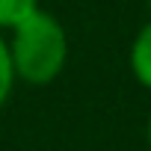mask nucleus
Here are the masks:
<instances>
[{
  "label": "nucleus",
  "mask_w": 151,
  "mask_h": 151,
  "mask_svg": "<svg viewBox=\"0 0 151 151\" xmlns=\"http://www.w3.org/2000/svg\"><path fill=\"white\" fill-rule=\"evenodd\" d=\"M42 3L39 0H0V33H9L12 27H18L27 15H33Z\"/></svg>",
  "instance_id": "3"
},
{
  "label": "nucleus",
  "mask_w": 151,
  "mask_h": 151,
  "mask_svg": "<svg viewBox=\"0 0 151 151\" xmlns=\"http://www.w3.org/2000/svg\"><path fill=\"white\" fill-rule=\"evenodd\" d=\"M127 65H130L133 80L145 92H151V18L136 30L130 50H127Z\"/></svg>",
  "instance_id": "2"
},
{
  "label": "nucleus",
  "mask_w": 151,
  "mask_h": 151,
  "mask_svg": "<svg viewBox=\"0 0 151 151\" xmlns=\"http://www.w3.org/2000/svg\"><path fill=\"white\" fill-rule=\"evenodd\" d=\"M15 74H12V62H9V50H6V36L0 33V110L6 107V101L15 92Z\"/></svg>",
  "instance_id": "4"
},
{
  "label": "nucleus",
  "mask_w": 151,
  "mask_h": 151,
  "mask_svg": "<svg viewBox=\"0 0 151 151\" xmlns=\"http://www.w3.org/2000/svg\"><path fill=\"white\" fill-rule=\"evenodd\" d=\"M145 142H148V151H151V110H148V119H145Z\"/></svg>",
  "instance_id": "5"
},
{
  "label": "nucleus",
  "mask_w": 151,
  "mask_h": 151,
  "mask_svg": "<svg viewBox=\"0 0 151 151\" xmlns=\"http://www.w3.org/2000/svg\"><path fill=\"white\" fill-rule=\"evenodd\" d=\"M6 50L15 83L50 86L68 65V30L53 12L39 6L6 33Z\"/></svg>",
  "instance_id": "1"
}]
</instances>
